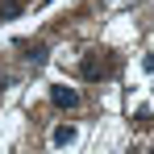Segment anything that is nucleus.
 <instances>
[{
  "label": "nucleus",
  "instance_id": "nucleus-1",
  "mask_svg": "<svg viewBox=\"0 0 154 154\" xmlns=\"http://www.w3.org/2000/svg\"><path fill=\"white\" fill-rule=\"evenodd\" d=\"M112 58H108V50H88L83 54V63H79V75L83 79H104V75H112Z\"/></svg>",
  "mask_w": 154,
  "mask_h": 154
},
{
  "label": "nucleus",
  "instance_id": "nucleus-2",
  "mask_svg": "<svg viewBox=\"0 0 154 154\" xmlns=\"http://www.w3.org/2000/svg\"><path fill=\"white\" fill-rule=\"evenodd\" d=\"M50 104H58V108H79V92L75 88H50Z\"/></svg>",
  "mask_w": 154,
  "mask_h": 154
},
{
  "label": "nucleus",
  "instance_id": "nucleus-3",
  "mask_svg": "<svg viewBox=\"0 0 154 154\" xmlns=\"http://www.w3.org/2000/svg\"><path fill=\"white\" fill-rule=\"evenodd\" d=\"M21 50H25V58H29V63H33V67H42V63L50 58V50H46L42 42H21Z\"/></svg>",
  "mask_w": 154,
  "mask_h": 154
},
{
  "label": "nucleus",
  "instance_id": "nucleus-4",
  "mask_svg": "<svg viewBox=\"0 0 154 154\" xmlns=\"http://www.w3.org/2000/svg\"><path fill=\"white\" fill-rule=\"evenodd\" d=\"M50 142H54V146H71V142H75V125H54Z\"/></svg>",
  "mask_w": 154,
  "mask_h": 154
},
{
  "label": "nucleus",
  "instance_id": "nucleus-5",
  "mask_svg": "<svg viewBox=\"0 0 154 154\" xmlns=\"http://www.w3.org/2000/svg\"><path fill=\"white\" fill-rule=\"evenodd\" d=\"M0 17H4V21L21 17V0H0Z\"/></svg>",
  "mask_w": 154,
  "mask_h": 154
},
{
  "label": "nucleus",
  "instance_id": "nucleus-6",
  "mask_svg": "<svg viewBox=\"0 0 154 154\" xmlns=\"http://www.w3.org/2000/svg\"><path fill=\"white\" fill-rule=\"evenodd\" d=\"M142 67H146V71H154V54H146V58H142Z\"/></svg>",
  "mask_w": 154,
  "mask_h": 154
}]
</instances>
